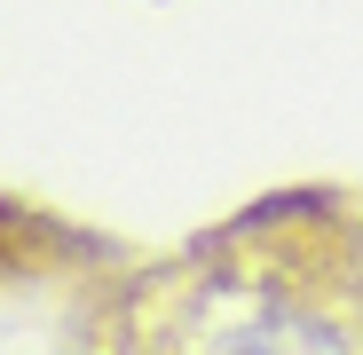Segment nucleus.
Masks as SVG:
<instances>
[{"instance_id": "nucleus-1", "label": "nucleus", "mask_w": 363, "mask_h": 355, "mask_svg": "<svg viewBox=\"0 0 363 355\" xmlns=\"http://www.w3.org/2000/svg\"><path fill=\"white\" fill-rule=\"evenodd\" d=\"M95 355H363V276L332 245L245 221L166 276H143Z\"/></svg>"}]
</instances>
